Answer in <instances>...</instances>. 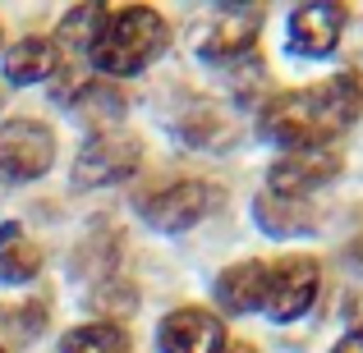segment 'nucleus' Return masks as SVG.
<instances>
[{"mask_svg":"<svg viewBox=\"0 0 363 353\" xmlns=\"http://www.w3.org/2000/svg\"><path fill=\"white\" fill-rule=\"evenodd\" d=\"M166 42H170L166 18H161L157 9H147V5H129V9H120V14L106 18V28L97 33L88 60L97 64V74L106 83L111 79H129V74L147 69V64L166 51Z\"/></svg>","mask_w":363,"mask_h":353,"instance_id":"obj_2","label":"nucleus"},{"mask_svg":"<svg viewBox=\"0 0 363 353\" xmlns=\"http://www.w3.org/2000/svg\"><path fill=\"white\" fill-rule=\"evenodd\" d=\"M262 280H267V262H240L230 271H221L216 299H221L225 312H257L262 308Z\"/></svg>","mask_w":363,"mask_h":353,"instance_id":"obj_12","label":"nucleus"},{"mask_svg":"<svg viewBox=\"0 0 363 353\" xmlns=\"http://www.w3.org/2000/svg\"><path fill=\"white\" fill-rule=\"evenodd\" d=\"M257 23H262V9H253V5H221V9H212L207 28L198 33V51H203L207 60H221V64L248 60V55H253Z\"/></svg>","mask_w":363,"mask_h":353,"instance_id":"obj_8","label":"nucleus"},{"mask_svg":"<svg viewBox=\"0 0 363 353\" xmlns=\"http://www.w3.org/2000/svg\"><path fill=\"white\" fill-rule=\"evenodd\" d=\"M69 106L79 110L83 120L101 124V129H116V120L124 115V97H120V88H116V83H106V79H83V83H79V92L69 97Z\"/></svg>","mask_w":363,"mask_h":353,"instance_id":"obj_15","label":"nucleus"},{"mask_svg":"<svg viewBox=\"0 0 363 353\" xmlns=\"http://www.w3.org/2000/svg\"><path fill=\"white\" fill-rule=\"evenodd\" d=\"M0 42H5V37H0Z\"/></svg>","mask_w":363,"mask_h":353,"instance_id":"obj_21","label":"nucleus"},{"mask_svg":"<svg viewBox=\"0 0 363 353\" xmlns=\"http://www.w3.org/2000/svg\"><path fill=\"white\" fill-rule=\"evenodd\" d=\"M60 353H129V335L116 321H92L60 340Z\"/></svg>","mask_w":363,"mask_h":353,"instance_id":"obj_17","label":"nucleus"},{"mask_svg":"<svg viewBox=\"0 0 363 353\" xmlns=\"http://www.w3.org/2000/svg\"><path fill=\"white\" fill-rule=\"evenodd\" d=\"M106 18H111L106 5H74L69 14L60 18V46H65V51L88 55L92 42H97V33L106 28Z\"/></svg>","mask_w":363,"mask_h":353,"instance_id":"obj_16","label":"nucleus"},{"mask_svg":"<svg viewBox=\"0 0 363 353\" xmlns=\"http://www.w3.org/2000/svg\"><path fill=\"white\" fill-rule=\"evenodd\" d=\"M340 175V151L336 147H294V151H285L281 161L272 166V175H267V193H276V197H308L313 188H322V184H331V179Z\"/></svg>","mask_w":363,"mask_h":353,"instance_id":"obj_7","label":"nucleus"},{"mask_svg":"<svg viewBox=\"0 0 363 353\" xmlns=\"http://www.w3.org/2000/svg\"><path fill=\"white\" fill-rule=\"evenodd\" d=\"M161 353H221L225 349V326L207 308H175L157 326Z\"/></svg>","mask_w":363,"mask_h":353,"instance_id":"obj_9","label":"nucleus"},{"mask_svg":"<svg viewBox=\"0 0 363 353\" xmlns=\"http://www.w3.org/2000/svg\"><path fill=\"white\" fill-rule=\"evenodd\" d=\"M318 289H322V266L313 257H276V262H267L262 312L272 321H294L313 308Z\"/></svg>","mask_w":363,"mask_h":353,"instance_id":"obj_4","label":"nucleus"},{"mask_svg":"<svg viewBox=\"0 0 363 353\" xmlns=\"http://www.w3.org/2000/svg\"><path fill=\"white\" fill-rule=\"evenodd\" d=\"M212 202H216V193L203 179H170V184L133 197L138 216L147 225H157V230H189V225H198L212 212Z\"/></svg>","mask_w":363,"mask_h":353,"instance_id":"obj_5","label":"nucleus"},{"mask_svg":"<svg viewBox=\"0 0 363 353\" xmlns=\"http://www.w3.org/2000/svg\"><path fill=\"white\" fill-rule=\"evenodd\" d=\"M179 133H184V142H194V147H221V142L235 138V124L216 106H194L179 120Z\"/></svg>","mask_w":363,"mask_h":353,"instance_id":"obj_18","label":"nucleus"},{"mask_svg":"<svg viewBox=\"0 0 363 353\" xmlns=\"http://www.w3.org/2000/svg\"><path fill=\"white\" fill-rule=\"evenodd\" d=\"M143 166V151H138V138L124 129H97L88 142L79 147L74 156V188H106V184H120V179L138 175Z\"/></svg>","mask_w":363,"mask_h":353,"instance_id":"obj_3","label":"nucleus"},{"mask_svg":"<svg viewBox=\"0 0 363 353\" xmlns=\"http://www.w3.org/2000/svg\"><path fill=\"white\" fill-rule=\"evenodd\" d=\"M340 28H345V5H299L290 14V51L322 60L340 46Z\"/></svg>","mask_w":363,"mask_h":353,"instance_id":"obj_10","label":"nucleus"},{"mask_svg":"<svg viewBox=\"0 0 363 353\" xmlns=\"http://www.w3.org/2000/svg\"><path fill=\"white\" fill-rule=\"evenodd\" d=\"M55 74V42L46 37H23L5 51V79L14 88H28V83H42Z\"/></svg>","mask_w":363,"mask_h":353,"instance_id":"obj_11","label":"nucleus"},{"mask_svg":"<svg viewBox=\"0 0 363 353\" xmlns=\"http://www.w3.org/2000/svg\"><path fill=\"white\" fill-rule=\"evenodd\" d=\"M221 353H257V349H253V345H230V340H225V349H221Z\"/></svg>","mask_w":363,"mask_h":353,"instance_id":"obj_20","label":"nucleus"},{"mask_svg":"<svg viewBox=\"0 0 363 353\" xmlns=\"http://www.w3.org/2000/svg\"><path fill=\"white\" fill-rule=\"evenodd\" d=\"M42 271V248L23 234V225H0V280L28 284Z\"/></svg>","mask_w":363,"mask_h":353,"instance_id":"obj_13","label":"nucleus"},{"mask_svg":"<svg viewBox=\"0 0 363 353\" xmlns=\"http://www.w3.org/2000/svg\"><path fill=\"white\" fill-rule=\"evenodd\" d=\"M331 353H363V330H350V335L340 340V345L331 349Z\"/></svg>","mask_w":363,"mask_h":353,"instance_id":"obj_19","label":"nucleus"},{"mask_svg":"<svg viewBox=\"0 0 363 353\" xmlns=\"http://www.w3.org/2000/svg\"><path fill=\"white\" fill-rule=\"evenodd\" d=\"M0 353H5V349H0Z\"/></svg>","mask_w":363,"mask_h":353,"instance_id":"obj_22","label":"nucleus"},{"mask_svg":"<svg viewBox=\"0 0 363 353\" xmlns=\"http://www.w3.org/2000/svg\"><path fill=\"white\" fill-rule=\"evenodd\" d=\"M253 216L267 234H308L313 230V207L299 202V197H276L262 193L253 202Z\"/></svg>","mask_w":363,"mask_h":353,"instance_id":"obj_14","label":"nucleus"},{"mask_svg":"<svg viewBox=\"0 0 363 353\" xmlns=\"http://www.w3.org/2000/svg\"><path fill=\"white\" fill-rule=\"evenodd\" d=\"M363 110V83L359 74H336L303 92H281L262 106L257 133L276 147H331L336 133H345Z\"/></svg>","mask_w":363,"mask_h":353,"instance_id":"obj_1","label":"nucleus"},{"mask_svg":"<svg viewBox=\"0 0 363 353\" xmlns=\"http://www.w3.org/2000/svg\"><path fill=\"white\" fill-rule=\"evenodd\" d=\"M55 161V138L37 120H5L0 124V179L5 184H28L42 179Z\"/></svg>","mask_w":363,"mask_h":353,"instance_id":"obj_6","label":"nucleus"}]
</instances>
